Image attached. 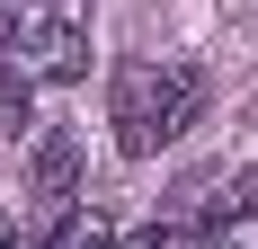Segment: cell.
<instances>
[{"instance_id": "7", "label": "cell", "mask_w": 258, "mask_h": 249, "mask_svg": "<svg viewBox=\"0 0 258 249\" xmlns=\"http://www.w3.org/2000/svg\"><path fill=\"white\" fill-rule=\"evenodd\" d=\"M205 249H258V214H232V223H214Z\"/></svg>"}, {"instance_id": "3", "label": "cell", "mask_w": 258, "mask_h": 249, "mask_svg": "<svg viewBox=\"0 0 258 249\" xmlns=\"http://www.w3.org/2000/svg\"><path fill=\"white\" fill-rule=\"evenodd\" d=\"M27 205H36V240L80 205V143L72 134H45V143H36V160H27Z\"/></svg>"}, {"instance_id": "8", "label": "cell", "mask_w": 258, "mask_h": 249, "mask_svg": "<svg viewBox=\"0 0 258 249\" xmlns=\"http://www.w3.org/2000/svg\"><path fill=\"white\" fill-rule=\"evenodd\" d=\"M0 249H18V223H9V214H0Z\"/></svg>"}, {"instance_id": "4", "label": "cell", "mask_w": 258, "mask_h": 249, "mask_svg": "<svg viewBox=\"0 0 258 249\" xmlns=\"http://www.w3.org/2000/svg\"><path fill=\"white\" fill-rule=\"evenodd\" d=\"M107 240H116V231H107V214H98V205H72V214H62V223H53L36 249H107Z\"/></svg>"}, {"instance_id": "1", "label": "cell", "mask_w": 258, "mask_h": 249, "mask_svg": "<svg viewBox=\"0 0 258 249\" xmlns=\"http://www.w3.org/2000/svg\"><path fill=\"white\" fill-rule=\"evenodd\" d=\"M205 116V72L196 63H116V89H107V125H116V151L125 160H152Z\"/></svg>"}, {"instance_id": "2", "label": "cell", "mask_w": 258, "mask_h": 249, "mask_svg": "<svg viewBox=\"0 0 258 249\" xmlns=\"http://www.w3.org/2000/svg\"><path fill=\"white\" fill-rule=\"evenodd\" d=\"M9 53H18L27 80H45V89H62V80L89 72V27H80L72 0H36L18 18V36H9Z\"/></svg>"}, {"instance_id": "6", "label": "cell", "mask_w": 258, "mask_h": 249, "mask_svg": "<svg viewBox=\"0 0 258 249\" xmlns=\"http://www.w3.org/2000/svg\"><path fill=\"white\" fill-rule=\"evenodd\" d=\"M0 125H9V134L27 125V72H9V63H0Z\"/></svg>"}, {"instance_id": "5", "label": "cell", "mask_w": 258, "mask_h": 249, "mask_svg": "<svg viewBox=\"0 0 258 249\" xmlns=\"http://www.w3.org/2000/svg\"><path fill=\"white\" fill-rule=\"evenodd\" d=\"M107 249H196V231L187 223H143V231H116Z\"/></svg>"}]
</instances>
